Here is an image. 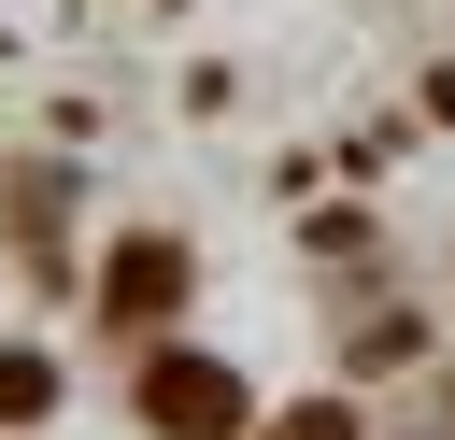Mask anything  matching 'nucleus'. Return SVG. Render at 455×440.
<instances>
[{
	"instance_id": "nucleus-1",
	"label": "nucleus",
	"mask_w": 455,
	"mask_h": 440,
	"mask_svg": "<svg viewBox=\"0 0 455 440\" xmlns=\"http://www.w3.org/2000/svg\"><path fill=\"white\" fill-rule=\"evenodd\" d=\"M142 426L156 440H242V369H213V355H142Z\"/></svg>"
},
{
	"instance_id": "nucleus-3",
	"label": "nucleus",
	"mask_w": 455,
	"mask_h": 440,
	"mask_svg": "<svg viewBox=\"0 0 455 440\" xmlns=\"http://www.w3.org/2000/svg\"><path fill=\"white\" fill-rule=\"evenodd\" d=\"M57 412V369L43 355H0V426H43Z\"/></svg>"
},
{
	"instance_id": "nucleus-4",
	"label": "nucleus",
	"mask_w": 455,
	"mask_h": 440,
	"mask_svg": "<svg viewBox=\"0 0 455 440\" xmlns=\"http://www.w3.org/2000/svg\"><path fill=\"white\" fill-rule=\"evenodd\" d=\"M270 440H355V412H341V397H299V412H284Z\"/></svg>"
},
{
	"instance_id": "nucleus-2",
	"label": "nucleus",
	"mask_w": 455,
	"mask_h": 440,
	"mask_svg": "<svg viewBox=\"0 0 455 440\" xmlns=\"http://www.w3.org/2000/svg\"><path fill=\"white\" fill-rule=\"evenodd\" d=\"M100 312L114 326H171L185 312V241H114L100 255Z\"/></svg>"
}]
</instances>
